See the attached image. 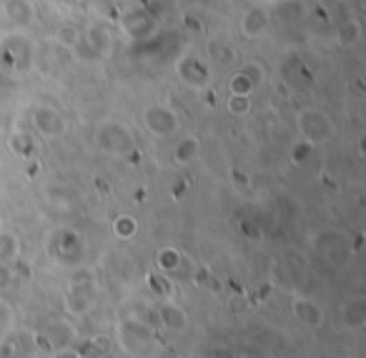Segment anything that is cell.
Returning a JSON list of instances; mask_svg holds the SVG:
<instances>
[{"label": "cell", "instance_id": "obj_1", "mask_svg": "<svg viewBox=\"0 0 366 358\" xmlns=\"http://www.w3.org/2000/svg\"><path fill=\"white\" fill-rule=\"evenodd\" d=\"M294 316L304 326H309V328H318V326L324 324V310L318 308L314 301H306V298H296L294 301Z\"/></svg>", "mask_w": 366, "mask_h": 358}, {"label": "cell", "instance_id": "obj_2", "mask_svg": "<svg viewBox=\"0 0 366 358\" xmlns=\"http://www.w3.org/2000/svg\"><path fill=\"white\" fill-rule=\"evenodd\" d=\"M159 318H161V324L166 326L168 330H183V328H186V324H188L186 313H183L181 308H176L173 303H166V306H161Z\"/></svg>", "mask_w": 366, "mask_h": 358}, {"label": "cell", "instance_id": "obj_3", "mask_svg": "<svg viewBox=\"0 0 366 358\" xmlns=\"http://www.w3.org/2000/svg\"><path fill=\"white\" fill-rule=\"evenodd\" d=\"M48 344L53 346V351H61V348H68L70 341H73V330L70 328H63V324H50L48 326Z\"/></svg>", "mask_w": 366, "mask_h": 358}, {"label": "cell", "instance_id": "obj_4", "mask_svg": "<svg viewBox=\"0 0 366 358\" xmlns=\"http://www.w3.org/2000/svg\"><path fill=\"white\" fill-rule=\"evenodd\" d=\"M88 348H90V353H96L98 358H105L113 351V338L105 336V333H98V336L90 338Z\"/></svg>", "mask_w": 366, "mask_h": 358}, {"label": "cell", "instance_id": "obj_5", "mask_svg": "<svg viewBox=\"0 0 366 358\" xmlns=\"http://www.w3.org/2000/svg\"><path fill=\"white\" fill-rule=\"evenodd\" d=\"M113 228H116L118 238H133V235H136V231H139V226H136V220H133L131 215H121Z\"/></svg>", "mask_w": 366, "mask_h": 358}, {"label": "cell", "instance_id": "obj_6", "mask_svg": "<svg viewBox=\"0 0 366 358\" xmlns=\"http://www.w3.org/2000/svg\"><path fill=\"white\" fill-rule=\"evenodd\" d=\"M196 153H199V143H196L194 138H188V140H183V143L179 145V151H176V160H179V163H188Z\"/></svg>", "mask_w": 366, "mask_h": 358}, {"label": "cell", "instance_id": "obj_7", "mask_svg": "<svg viewBox=\"0 0 366 358\" xmlns=\"http://www.w3.org/2000/svg\"><path fill=\"white\" fill-rule=\"evenodd\" d=\"M344 324L349 326V328H361V324H364V308H361V306H356V308H344Z\"/></svg>", "mask_w": 366, "mask_h": 358}, {"label": "cell", "instance_id": "obj_8", "mask_svg": "<svg viewBox=\"0 0 366 358\" xmlns=\"http://www.w3.org/2000/svg\"><path fill=\"white\" fill-rule=\"evenodd\" d=\"M179 261H181V255L176 253V251H171V248H168V251H161V255H159V263H161V268H176V266H179Z\"/></svg>", "mask_w": 366, "mask_h": 358}, {"label": "cell", "instance_id": "obj_9", "mask_svg": "<svg viewBox=\"0 0 366 358\" xmlns=\"http://www.w3.org/2000/svg\"><path fill=\"white\" fill-rule=\"evenodd\" d=\"M58 41L61 43H76L78 41L76 30H73V28H61V30H58Z\"/></svg>", "mask_w": 366, "mask_h": 358}, {"label": "cell", "instance_id": "obj_10", "mask_svg": "<svg viewBox=\"0 0 366 358\" xmlns=\"http://www.w3.org/2000/svg\"><path fill=\"white\" fill-rule=\"evenodd\" d=\"M50 358H81L76 351H70V348H61V351H56Z\"/></svg>", "mask_w": 366, "mask_h": 358}, {"label": "cell", "instance_id": "obj_11", "mask_svg": "<svg viewBox=\"0 0 366 358\" xmlns=\"http://www.w3.org/2000/svg\"><path fill=\"white\" fill-rule=\"evenodd\" d=\"M324 358H346V356H341V353H326Z\"/></svg>", "mask_w": 366, "mask_h": 358}]
</instances>
